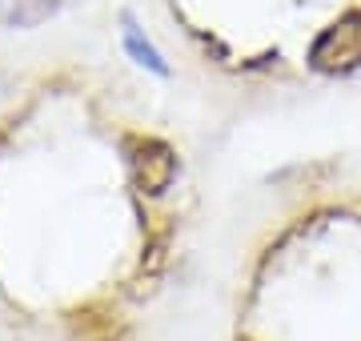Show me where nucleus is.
<instances>
[{
  "label": "nucleus",
  "mask_w": 361,
  "mask_h": 341,
  "mask_svg": "<svg viewBox=\"0 0 361 341\" xmlns=\"http://www.w3.org/2000/svg\"><path fill=\"white\" fill-rule=\"evenodd\" d=\"M310 61L317 73H349L361 65V13H345L313 40Z\"/></svg>",
  "instance_id": "f257e3e1"
},
{
  "label": "nucleus",
  "mask_w": 361,
  "mask_h": 341,
  "mask_svg": "<svg viewBox=\"0 0 361 341\" xmlns=\"http://www.w3.org/2000/svg\"><path fill=\"white\" fill-rule=\"evenodd\" d=\"M133 177L145 193H165L177 177V157L161 141H133Z\"/></svg>",
  "instance_id": "f03ea898"
},
{
  "label": "nucleus",
  "mask_w": 361,
  "mask_h": 341,
  "mask_svg": "<svg viewBox=\"0 0 361 341\" xmlns=\"http://www.w3.org/2000/svg\"><path fill=\"white\" fill-rule=\"evenodd\" d=\"M56 8H61V0H0V13H4V20H8V25H16V28L44 25Z\"/></svg>",
  "instance_id": "7ed1b4c3"
},
{
  "label": "nucleus",
  "mask_w": 361,
  "mask_h": 341,
  "mask_svg": "<svg viewBox=\"0 0 361 341\" xmlns=\"http://www.w3.org/2000/svg\"><path fill=\"white\" fill-rule=\"evenodd\" d=\"M125 49H129V53H133V61H137V65L153 68V73H161V77H165V73H169V65H165V61H161V53H157L153 44H149V40L141 37V28L133 25L129 16H125Z\"/></svg>",
  "instance_id": "20e7f679"
}]
</instances>
